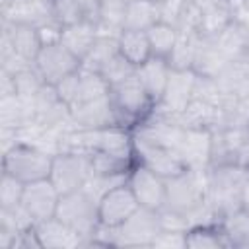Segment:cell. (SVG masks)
<instances>
[{
  "mask_svg": "<svg viewBox=\"0 0 249 249\" xmlns=\"http://www.w3.org/2000/svg\"><path fill=\"white\" fill-rule=\"evenodd\" d=\"M249 179L247 165L216 163L206 169V198L218 216L241 206V191Z\"/></svg>",
  "mask_w": 249,
  "mask_h": 249,
  "instance_id": "1",
  "label": "cell"
},
{
  "mask_svg": "<svg viewBox=\"0 0 249 249\" xmlns=\"http://www.w3.org/2000/svg\"><path fill=\"white\" fill-rule=\"evenodd\" d=\"M109 99L117 115V124L130 128V130H134L138 123L154 109V101L150 99L144 86L136 78V72L130 78L111 86Z\"/></svg>",
  "mask_w": 249,
  "mask_h": 249,
  "instance_id": "2",
  "label": "cell"
},
{
  "mask_svg": "<svg viewBox=\"0 0 249 249\" xmlns=\"http://www.w3.org/2000/svg\"><path fill=\"white\" fill-rule=\"evenodd\" d=\"M58 220H62L66 226H70L74 231L86 237V247L88 239L95 233L99 228V200L84 187L72 193L60 195L56 214Z\"/></svg>",
  "mask_w": 249,
  "mask_h": 249,
  "instance_id": "3",
  "label": "cell"
},
{
  "mask_svg": "<svg viewBox=\"0 0 249 249\" xmlns=\"http://www.w3.org/2000/svg\"><path fill=\"white\" fill-rule=\"evenodd\" d=\"M53 165V154L25 142H18L12 150L2 154V171L19 179L21 183H33L49 179Z\"/></svg>",
  "mask_w": 249,
  "mask_h": 249,
  "instance_id": "4",
  "label": "cell"
},
{
  "mask_svg": "<svg viewBox=\"0 0 249 249\" xmlns=\"http://www.w3.org/2000/svg\"><path fill=\"white\" fill-rule=\"evenodd\" d=\"M91 160L86 152H58L53 156L51 165V183L58 189L60 195L84 189L91 179Z\"/></svg>",
  "mask_w": 249,
  "mask_h": 249,
  "instance_id": "5",
  "label": "cell"
},
{
  "mask_svg": "<svg viewBox=\"0 0 249 249\" xmlns=\"http://www.w3.org/2000/svg\"><path fill=\"white\" fill-rule=\"evenodd\" d=\"M132 148H134V163H142L165 179H169L185 169V165L175 150H171L163 144L152 142L134 132H132Z\"/></svg>",
  "mask_w": 249,
  "mask_h": 249,
  "instance_id": "6",
  "label": "cell"
},
{
  "mask_svg": "<svg viewBox=\"0 0 249 249\" xmlns=\"http://www.w3.org/2000/svg\"><path fill=\"white\" fill-rule=\"evenodd\" d=\"M33 64L39 70L45 84H51V86H56L58 82H62L64 78H68L70 74L82 68V60L74 53H70L62 43L43 45Z\"/></svg>",
  "mask_w": 249,
  "mask_h": 249,
  "instance_id": "7",
  "label": "cell"
},
{
  "mask_svg": "<svg viewBox=\"0 0 249 249\" xmlns=\"http://www.w3.org/2000/svg\"><path fill=\"white\" fill-rule=\"evenodd\" d=\"M196 78L198 76L193 68H185V70L171 68L165 91L154 107L163 111V113H169V115H183L195 97Z\"/></svg>",
  "mask_w": 249,
  "mask_h": 249,
  "instance_id": "8",
  "label": "cell"
},
{
  "mask_svg": "<svg viewBox=\"0 0 249 249\" xmlns=\"http://www.w3.org/2000/svg\"><path fill=\"white\" fill-rule=\"evenodd\" d=\"M126 185L134 193L140 206L161 210L165 206V177L148 169L142 163H134L126 175Z\"/></svg>",
  "mask_w": 249,
  "mask_h": 249,
  "instance_id": "9",
  "label": "cell"
},
{
  "mask_svg": "<svg viewBox=\"0 0 249 249\" xmlns=\"http://www.w3.org/2000/svg\"><path fill=\"white\" fill-rule=\"evenodd\" d=\"M177 154L185 169L206 171L212 161V130L204 126H185Z\"/></svg>",
  "mask_w": 249,
  "mask_h": 249,
  "instance_id": "10",
  "label": "cell"
},
{
  "mask_svg": "<svg viewBox=\"0 0 249 249\" xmlns=\"http://www.w3.org/2000/svg\"><path fill=\"white\" fill-rule=\"evenodd\" d=\"M58 200H60V193L51 183V179H41V181L27 183L23 187V195H21L19 204L33 218V222L39 224V222L49 220L56 214Z\"/></svg>",
  "mask_w": 249,
  "mask_h": 249,
  "instance_id": "11",
  "label": "cell"
},
{
  "mask_svg": "<svg viewBox=\"0 0 249 249\" xmlns=\"http://www.w3.org/2000/svg\"><path fill=\"white\" fill-rule=\"evenodd\" d=\"M138 200L134 196V193L130 191V187L124 183L113 187L111 191H107L101 198H99V222L103 226L109 228H117L121 226L136 208H138Z\"/></svg>",
  "mask_w": 249,
  "mask_h": 249,
  "instance_id": "12",
  "label": "cell"
},
{
  "mask_svg": "<svg viewBox=\"0 0 249 249\" xmlns=\"http://www.w3.org/2000/svg\"><path fill=\"white\" fill-rule=\"evenodd\" d=\"M70 117H72L74 126L84 128V130H93V128L117 124V115H115L113 103L109 99V93L105 97L78 103V105L70 107Z\"/></svg>",
  "mask_w": 249,
  "mask_h": 249,
  "instance_id": "13",
  "label": "cell"
},
{
  "mask_svg": "<svg viewBox=\"0 0 249 249\" xmlns=\"http://www.w3.org/2000/svg\"><path fill=\"white\" fill-rule=\"evenodd\" d=\"M0 14L4 21L33 25V27H39L54 19L51 0H18V2L0 4Z\"/></svg>",
  "mask_w": 249,
  "mask_h": 249,
  "instance_id": "14",
  "label": "cell"
},
{
  "mask_svg": "<svg viewBox=\"0 0 249 249\" xmlns=\"http://www.w3.org/2000/svg\"><path fill=\"white\" fill-rule=\"evenodd\" d=\"M35 231H37V237H39L43 249H76V247H86V237L80 235L78 231H74L70 226H66L56 216L35 224Z\"/></svg>",
  "mask_w": 249,
  "mask_h": 249,
  "instance_id": "15",
  "label": "cell"
},
{
  "mask_svg": "<svg viewBox=\"0 0 249 249\" xmlns=\"http://www.w3.org/2000/svg\"><path fill=\"white\" fill-rule=\"evenodd\" d=\"M97 39H99V27L93 19H84V21L64 25L60 35V43L70 53H74L82 62L89 54Z\"/></svg>",
  "mask_w": 249,
  "mask_h": 249,
  "instance_id": "16",
  "label": "cell"
},
{
  "mask_svg": "<svg viewBox=\"0 0 249 249\" xmlns=\"http://www.w3.org/2000/svg\"><path fill=\"white\" fill-rule=\"evenodd\" d=\"M169 74H171V66H169L167 58H161V56H150L146 62L136 66V78L144 86V89L150 95V99L154 101V105L161 99L167 80H169Z\"/></svg>",
  "mask_w": 249,
  "mask_h": 249,
  "instance_id": "17",
  "label": "cell"
},
{
  "mask_svg": "<svg viewBox=\"0 0 249 249\" xmlns=\"http://www.w3.org/2000/svg\"><path fill=\"white\" fill-rule=\"evenodd\" d=\"M228 62L230 60L224 56V53L216 45L214 37H202V35L198 37V45H196V53H195V60H193V70L198 76L218 78Z\"/></svg>",
  "mask_w": 249,
  "mask_h": 249,
  "instance_id": "18",
  "label": "cell"
},
{
  "mask_svg": "<svg viewBox=\"0 0 249 249\" xmlns=\"http://www.w3.org/2000/svg\"><path fill=\"white\" fill-rule=\"evenodd\" d=\"M2 35L8 37V41L12 43V49L23 56L25 60H35L37 53L41 51L43 43L39 39L37 27L33 25H23V23H10L2 19Z\"/></svg>",
  "mask_w": 249,
  "mask_h": 249,
  "instance_id": "19",
  "label": "cell"
},
{
  "mask_svg": "<svg viewBox=\"0 0 249 249\" xmlns=\"http://www.w3.org/2000/svg\"><path fill=\"white\" fill-rule=\"evenodd\" d=\"M35 121L33 99L21 97L18 93L0 97V126L6 128H21Z\"/></svg>",
  "mask_w": 249,
  "mask_h": 249,
  "instance_id": "20",
  "label": "cell"
},
{
  "mask_svg": "<svg viewBox=\"0 0 249 249\" xmlns=\"http://www.w3.org/2000/svg\"><path fill=\"white\" fill-rule=\"evenodd\" d=\"M233 21V12L230 0H220L210 6L200 8V23L198 35L202 37H218L230 23Z\"/></svg>",
  "mask_w": 249,
  "mask_h": 249,
  "instance_id": "21",
  "label": "cell"
},
{
  "mask_svg": "<svg viewBox=\"0 0 249 249\" xmlns=\"http://www.w3.org/2000/svg\"><path fill=\"white\" fill-rule=\"evenodd\" d=\"M130 0H97L95 23L101 35H119L124 27V16Z\"/></svg>",
  "mask_w": 249,
  "mask_h": 249,
  "instance_id": "22",
  "label": "cell"
},
{
  "mask_svg": "<svg viewBox=\"0 0 249 249\" xmlns=\"http://www.w3.org/2000/svg\"><path fill=\"white\" fill-rule=\"evenodd\" d=\"M214 41L228 60L243 58L247 56V47H249V25L231 21L218 37H214Z\"/></svg>",
  "mask_w": 249,
  "mask_h": 249,
  "instance_id": "23",
  "label": "cell"
},
{
  "mask_svg": "<svg viewBox=\"0 0 249 249\" xmlns=\"http://www.w3.org/2000/svg\"><path fill=\"white\" fill-rule=\"evenodd\" d=\"M53 16L58 23L70 25L84 19L95 21L97 0H51Z\"/></svg>",
  "mask_w": 249,
  "mask_h": 249,
  "instance_id": "24",
  "label": "cell"
},
{
  "mask_svg": "<svg viewBox=\"0 0 249 249\" xmlns=\"http://www.w3.org/2000/svg\"><path fill=\"white\" fill-rule=\"evenodd\" d=\"M160 21V4L158 0H130L124 16L123 29L148 31Z\"/></svg>",
  "mask_w": 249,
  "mask_h": 249,
  "instance_id": "25",
  "label": "cell"
},
{
  "mask_svg": "<svg viewBox=\"0 0 249 249\" xmlns=\"http://www.w3.org/2000/svg\"><path fill=\"white\" fill-rule=\"evenodd\" d=\"M119 51L134 66H140L152 56L146 31H136V29H123L119 33Z\"/></svg>",
  "mask_w": 249,
  "mask_h": 249,
  "instance_id": "26",
  "label": "cell"
},
{
  "mask_svg": "<svg viewBox=\"0 0 249 249\" xmlns=\"http://www.w3.org/2000/svg\"><path fill=\"white\" fill-rule=\"evenodd\" d=\"M231 247L220 222L202 224L187 230V249H224Z\"/></svg>",
  "mask_w": 249,
  "mask_h": 249,
  "instance_id": "27",
  "label": "cell"
},
{
  "mask_svg": "<svg viewBox=\"0 0 249 249\" xmlns=\"http://www.w3.org/2000/svg\"><path fill=\"white\" fill-rule=\"evenodd\" d=\"M220 226L231 247L249 249V212L243 206L220 216Z\"/></svg>",
  "mask_w": 249,
  "mask_h": 249,
  "instance_id": "28",
  "label": "cell"
},
{
  "mask_svg": "<svg viewBox=\"0 0 249 249\" xmlns=\"http://www.w3.org/2000/svg\"><path fill=\"white\" fill-rule=\"evenodd\" d=\"M148 41H150V49H152V56H161L167 58L177 43L179 31L175 25L165 23V21H158L156 25H152L148 31Z\"/></svg>",
  "mask_w": 249,
  "mask_h": 249,
  "instance_id": "29",
  "label": "cell"
},
{
  "mask_svg": "<svg viewBox=\"0 0 249 249\" xmlns=\"http://www.w3.org/2000/svg\"><path fill=\"white\" fill-rule=\"evenodd\" d=\"M107 93H109V84L105 82V78L99 72L80 68V72H78V97H76L74 105L105 97Z\"/></svg>",
  "mask_w": 249,
  "mask_h": 249,
  "instance_id": "30",
  "label": "cell"
},
{
  "mask_svg": "<svg viewBox=\"0 0 249 249\" xmlns=\"http://www.w3.org/2000/svg\"><path fill=\"white\" fill-rule=\"evenodd\" d=\"M93 175H128L134 158H124L109 152H89Z\"/></svg>",
  "mask_w": 249,
  "mask_h": 249,
  "instance_id": "31",
  "label": "cell"
},
{
  "mask_svg": "<svg viewBox=\"0 0 249 249\" xmlns=\"http://www.w3.org/2000/svg\"><path fill=\"white\" fill-rule=\"evenodd\" d=\"M117 53H119V35H101L99 33V39L95 41L89 54L84 58L82 68L99 72Z\"/></svg>",
  "mask_w": 249,
  "mask_h": 249,
  "instance_id": "32",
  "label": "cell"
},
{
  "mask_svg": "<svg viewBox=\"0 0 249 249\" xmlns=\"http://www.w3.org/2000/svg\"><path fill=\"white\" fill-rule=\"evenodd\" d=\"M198 33H181L177 37V43L171 51V54L167 56V62L171 68H193V60H195V53H196V45H198Z\"/></svg>",
  "mask_w": 249,
  "mask_h": 249,
  "instance_id": "33",
  "label": "cell"
},
{
  "mask_svg": "<svg viewBox=\"0 0 249 249\" xmlns=\"http://www.w3.org/2000/svg\"><path fill=\"white\" fill-rule=\"evenodd\" d=\"M12 76H14V84H16V93L21 97H27V99H33L45 86V80L41 78L35 64H29L27 68H23Z\"/></svg>",
  "mask_w": 249,
  "mask_h": 249,
  "instance_id": "34",
  "label": "cell"
},
{
  "mask_svg": "<svg viewBox=\"0 0 249 249\" xmlns=\"http://www.w3.org/2000/svg\"><path fill=\"white\" fill-rule=\"evenodd\" d=\"M134 72H136V66L130 64V62L121 54V51L99 70V74L105 78V82L109 84V88L115 86V84H119V82H123V80H126V78H130Z\"/></svg>",
  "mask_w": 249,
  "mask_h": 249,
  "instance_id": "35",
  "label": "cell"
},
{
  "mask_svg": "<svg viewBox=\"0 0 249 249\" xmlns=\"http://www.w3.org/2000/svg\"><path fill=\"white\" fill-rule=\"evenodd\" d=\"M23 187H25V183H21L19 179H16L10 173L2 171V179H0V208L18 206L21 202Z\"/></svg>",
  "mask_w": 249,
  "mask_h": 249,
  "instance_id": "36",
  "label": "cell"
},
{
  "mask_svg": "<svg viewBox=\"0 0 249 249\" xmlns=\"http://www.w3.org/2000/svg\"><path fill=\"white\" fill-rule=\"evenodd\" d=\"M189 2L191 0H158V4H160V21H165V23H171V25L177 27V21L183 16Z\"/></svg>",
  "mask_w": 249,
  "mask_h": 249,
  "instance_id": "37",
  "label": "cell"
},
{
  "mask_svg": "<svg viewBox=\"0 0 249 249\" xmlns=\"http://www.w3.org/2000/svg\"><path fill=\"white\" fill-rule=\"evenodd\" d=\"M152 247H171V249H187V231L177 230H160L152 241Z\"/></svg>",
  "mask_w": 249,
  "mask_h": 249,
  "instance_id": "38",
  "label": "cell"
},
{
  "mask_svg": "<svg viewBox=\"0 0 249 249\" xmlns=\"http://www.w3.org/2000/svg\"><path fill=\"white\" fill-rule=\"evenodd\" d=\"M80 72V70H78ZM78 72L70 74L68 78H64L62 82H58L54 88H56V93L58 97L68 105L72 107L76 103V97H78Z\"/></svg>",
  "mask_w": 249,
  "mask_h": 249,
  "instance_id": "39",
  "label": "cell"
},
{
  "mask_svg": "<svg viewBox=\"0 0 249 249\" xmlns=\"http://www.w3.org/2000/svg\"><path fill=\"white\" fill-rule=\"evenodd\" d=\"M62 23H58L56 19H51L43 25L37 27V33H39V39L43 45H51V43H60V35H62Z\"/></svg>",
  "mask_w": 249,
  "mask_h": 249,
  "instance_id": "40",
  "label": "cell"
},
{
  "mask_svg": "<svg viewBox=\"0 0 249 249\" xmlns=\"http://www.w3.org/2000/svg\"><path fill=\"white\" fill-rule=\"evenodd\" d=\"M241 206L249 212V179L245 181V185H243V191H241Z\"/></svg>",
  "mask_w": 249,
  "mask_h": 249,
  "instance_id": "41",
  "label": "cell"
},
{
  "mask_svg": "<svg viewBox=\"0 0 249 249\" xmlns=\"http://www.w3.org/2000/svg\"><path fill=\"white\" fill-rule=\"evenodd\" d=\"M193 4H196L198 8H204V6H210V4H214V2H220V0H191Z\"/></svg>",
  "mask_w": 249,
  "mask_h": 249,
  "instance_id": "42",
  "label": "cell"
},
{
  "mask_svg": "<svg viewBox=\"0 0 249 249\" xmlns=\"http://www.w3.org/2000/svg\"><path fill=\"white\" fill-rule=\"evenodd\" d=\"M8 2H18V0H0V4H8Z\"/></svg>",
  "mask_w": 249,
  "mask_h": 249,
  "instance_id": "43",
  "label": "cell"
},
{
  "mask_svg": "<svg viewBox=\"0 0 249 249\" xmlns=\"http://www.w3.org/2000/svg\"><path fill=\"white\" fill-rule=\"evenodd\" d=\"M247 58H249V47H247Z\"/></svg>",
  "mask_w": 249,
  "mask_h": 249,
  "instance_id": "44",
  "label": "cell"
},
{
  "mask_svg": "<svg viewBox=\"0 0 249 249\" xmlns=\"http://www.w3.org/2000/svg\"><path fill=\"white\" fill-rule=\"evenodd\" d=\"M247 169H249V160H247Z\"/></svg>",
  "mask_w": 249,
  "mask_h": 249,
  "instance_id": "45",
  "label": "cell"
}]
</instances>
